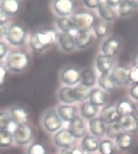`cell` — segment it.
I'll return each instance as SVG.
<instances>
[{
  "instance_id": "cell-10",
  "label": "cell",
  "mask_w": 138,
  "mask_h": 154,
  "mask_svg": "<svg viewBox=\"0 0 138 154\" xmlns=\"http://www.w3.org/2000/svg\"><path fill=\"white\" fill-rule=\"evenodd\" d=\"M74 139V138L68 129H61L56 132L53 137V141L56 145L63 149L71 146Z\"/></svg>"
},
{
  "instance_id": "cell-25",
  "label": "cell",
  "mask_w": 138,
  "mask_h": 154,
  "mask_svg": "<svg viewBox=\"0 0 138 154\" xmlns=\"http://www.w3.org/2000/svg\"><path fill=\"white\" fill-rule=\"evenodd\" d=\"M92 28H93L96 35L98 37H103L108 34V23L107 21L103 20L102 18L95 19V22H94Z\"/></svg>"
},
{
  "instance_id": "cell-14",
  "label": "cell",
  "mask_w": 138,
  "mask_h": 154,
  "mask_svg": "<svg viewBox=\"0 0 138 154\" xmlns=\"http://www.w3.org/2000/svg\"><path fill=\"white\" fill-rule=\"evenodd\" d=\"M58 42L65 52H72L75 48L74 36L71 33H60L58 35Z\"/></svg>"
},
{
  "instance_id": "cell-40",
  "label": "cell",
  "mask_w": 138,
  "mask_h": 154,
  "mask_svg": "<svg viewBox=\"0 0 138 154\" xmlns=\"http://www.w3.org/2000/svg\"><path fill=\"white\" fill-rule=\"evenodd\" d=\"M61 154H84V151L77 147L70 146L67 148H64L61 150Z\"/></svg>"
},
{
  "instance_id": "cell-51",
  "label": "cell",
  "mask_w": 138,
  "mask_h": 154,
  "mask_svg": "<svg viewBox=\"0 0 138 154\" xmlns=\"http://www.w3.org/2000/svg\"><path fill=\"white\" fill-rule=\"evenodd\" d=\"M135 109V111H136V115L138 116V106H135L134 107H133V110Z\"/></svg>"
},
{
  "instance_id": "cell-12",
  "label": "cell",
  "mask_w": 138,
  "mask_h": 154,
  "mask_svg": "<svg viewBox=\"0 0 138 154\" xmlns=\"http://www.w3.org/2000/svg\"><path fill=\"white\" fill-rule=\"evenodd\" d=\"M68 130L74 138H80L85 135V125L80 117L75 116L69 124Z\"/></svg>"
},
{
  "instance_id": "cell-30",
  "label": "cell",
  "mask_w": 138,
  "mask_h": 154,
  "mask_svg": "<svg viewBox=\"0 0 138 154\" xmlns=\"http://www.w3.org/2000/svg\"><path fill=\"white\" fill-rule=\"evenodd\" d=\"M116 142L119 149L122 150H127L130 148L133 144V137L130 134L124 132L116 138Z\"/></svg>"
},
{
  "instance_id": "cell-20",
  "label": "cell",
  "mask_w": 138,
  "mask_h": 154,
  "mask_svg": "<svg viewBox=\"0 0 138 154\" xmlns=\"http://www.w3.org/2000/svg\"><path fill=\"white\" fill-rule=\"evenodd\" d=\"M72 91L76 102H84L89 99L90 94V88L83 84L77 85L74 88H72Z\"/></svg>"
},
{
  "instance_id": "cell-38",
  "label": "cell",
  "mask_w": 138,
  "mask_h": 154,
  "mask_svg": "<svg viewBox=\"0 0 138 154\" xmlns=\"http://www.w3.org/2000/svg\"><path fill=\"white\" fill-rule=\"evenodd\" d=\"M11 123L10 115L5 111H0V130L8 129Z\"/></svg>"
},
{
  "instance_id": "cell-32",
  "label": "cell",
  "mask_w": 138,
  "mask_h": 154,
  "mask_svg": "<svg viewBox=\"0 0 138 154\" xmlns=\"http://www.w3.org/2000/svg\"><path fill=\"white\" fill-rule=\"evenodd\" d=\"M81 84L90 88L96 82V74L91 69H85L81 73Z\"/></svg>"
},
{
  "instance_id": "cell-17",
  "label": "cell",
  "mask_w": 138,
  "mask_h": 154,
  "mask_svg": "<svg viewBox=\"0 0 138 154\" xmlns=\"http://www.w3.org/2000/svg\"><path fill=\"white\" fill-rule=\"evenodd\" d=\"M89 128L95 137H102L103 134L106 133V124L100 118H93L90 119L89 123Z\"/></svg>"
},
{
  "instance_id": "cell-43",
  "label": "cell",
  "mask_w": 138,
  "mask_h": 154,
  "mask_svg": "<svg viewBox=\"0 0 138 154\" xmlns=\"http://www.w3.org/2000/svg\"><path fill=\"white\" fill-rule=\"evenodd\" d=\"M7 75H8L7 69L2 65H0V86L4 83V82L7 79Z\"/></svg>"
},
{
  "instance_id": "cell-34",
  "label": "cell",
  "mask_w": 138,
  "mask_h": 154,
  "mask_svg": "<svg viewBox=\"0 0 138 154\" xmlns=\"http://www.w3.org/2000/svg\"><path fill=\"white\" fill-rule=\"evenodd\" d=\"M116 109L119 117H122L124 116H127V115H130V114H133V105L129 102L125 101V100L120 102L117 104Z\"/></svg>"
},
{
  "instance_id": "cell-7",
  "label": "cell",
  "mask_w": 138,
  "mask_h": 154,
  "mask_svg": "<svg viewBox=\"0 0 138 154\" xmlns=\"http://www.w3.org/2000/svg\"><path fill=\"white\" fill-rule=\"evenodd\" d=\"M81 73L74 67H66L61 73V80L67 86H74L80 82Z\"/></svg>"
},
{
  "instance_id": "cell-24",
  "label": "cell",
  "mask_w": 138,
  "mask_h": 154,
  "mask_svg": "<svg viewBox=\"0 0 138 154\" xmlns=\"http://www.w3.org/2000/svg\"><path fill=\"white\" fill-rule=\"evenodd\" d=\"M99 144L98 140L94 136H86L83 138L82 141V149L84 152H91L96 151L99 149Z\"/></svg>"
},
{
  "instance_id": "cell-33",
  "label": "cell",
  "mask_w": 138,
  "mask_h": 154,
  "mask_svg": "<svg viewBox=\"0 0 138 154\" xmlns=\"http://www.w3.org/2000/svg\"><path fill=\"white\" fill-rule=\"evenodd\" d=\"M56 23H57V27H58V29L62 33H71V31L74 30L72 21L70 18H60L57 20Z\"/></svg>"
},
{
  "instance_id": "cell-9",
  "label": "cell",
  "mask_w": 138,
  "mask_h": 154,
  "mask_svg": "<svg viewBox=\"0 0 138 154\" xmlns=\"http://www.w3.org/2000/svg\"><path fill=\"white\" fill-rule=\"evenodd\" d=\"M10 117L11 123L15 124L16 126L24 125L27 124L29 119V115L25 108L21 106H15L10 111Z\"/></svg>"
},
{
  "instance_id": "cell-26",
  "label": "cell",
  "mask_w": 138,
  "mask_h": 154,
  "mask_svg": "<svg viewBox=\"0 0 138 154\" xmlns=\"http://www.w3.org/2000/svg\"><path fill=\"white\" fill-rule=\"evenodd\" d=\"M99 13L103 20L105 21H111L115 18V14L112 8L107 3V1H100L99 6Z\"/></svg>"
},
{
  "instance_id": "cell-41",
  "label": "cell",
  "mask_w": 138,
  "mask_h": 154,
  "mask_svg": "<svg viewBox=\"0 0 138 154\" xmlns=\"http://www.w3.org/2000/svg\"><path fill=\"white\" fill-rule=\"evenodd\" d=\"M128 79H129V82H132L133 84H138V67L134 66V68H133L129 71Z\"/></svg>"
},
{
  "instance_id": "cell-3",
  "label": "cell",
  "mask_w": 138,
  "mask_h": 154,
  "mask_svg": "<svg viewBox=\"0 0 138 154\" xmlns=\"http://www.w3.org/2000/svg\"><path fill=\"white\" fill-rule=\"evenodd\" d=\"M73 23L74 29L77 32H88L93 27L95 18L90 13L86 11H80L74 14L71 18Z\"/></svg>"
},
{
  "instance_id": "cell-5",
  "label": "cell",
  "mask_w": 138,
  "mask_h": 154,
  "mask_svg": "<svg viewBox=\"0 0 138 154\" xmlns=\"http://www.w3.org/2000/svg\"><path fill=\"white\" fill-rule=\"evenodd\" d=\"M43 126L49 132L53 133L59 131L62 125V120L58 116V112L54 110H50L45 113L42 120Z\"/></svg>"
},
{
  "instance_id": "cell-37",
  "label": "cell",
  "mask_w": 138,
  "mask_h": 154,
  "mask_svg": "<svg viewBox=\"0 0 138 154\" xmlns=\"http://www.w3.org/2000/svg\"><path fill=\"white\" fill-rule=\"evenodd\" d=\"M134 8L132 7L128 1H121L119 5V14L121 16H127L133 12Z\"/></svg>"
},
{
  "instance_id": "cell-11",
  "label": "cell",
  "mask_w": 138,
  "mask_h": 154,
  "mask_svg": "<svg viewBox=\"0 0 138 154\" xmlns=\"http://www.w3.org/2000/svg\"><path fill=\"white\" fill-rule=\"evenodd\" d=\"M53 8L58 15L66 17L73 11L74 3L71 0H56L53 2Z\"/></svg>"
},
{
  "instance_id": "cell-6",
  "label": "cell",
  "mask_w": 138,
  "mask_h": 154,
  "mask_svg": "<svg viewBox=\"0 0 138 154\" xmlns=\"http://www.w3.org/2000/svg\"><path fill=\"white\" fill-rule=\"evenodd\" d=\"M12 133L14 141L19 145H25L28 144L33 137V130L27 124L16 126Z\"/></svg>"
},
{
  "instance_id": "cell-42",
  "label": "cell",
  "mask_w": 138,
  "mask_h": 154,
  "mask_svg": "<svg viewBox=\"0 0 138 154\" xmlns=\"http://www.w3.org/2000/svg\"><path fill=\"white\" fill-rule=\"evenodd\" d=\"M83 3L87 8H90V9H94V8H99L100 1L99 0H85Z\"/></svg>"
},
{
  "instance_id": "cell-48",
  "label": "cell",
  "mask_w": 138,
  "mask_h": 154,
  "mask_svg": "<svg viewBox=\"0 0 138 154\" xmlns=\"http://www.w3.org/2000/svg\"><path fill=\"white\" fill-rule=\"evenodd\" d=\"M107 3L110 6L111 8H114V7H116V6L120 5L121 1H118V0H108V1H107Z\"/></svg>"
},
{
  "instance_id": "cell-1",
  "label": "cell",
  "mask_w": 138,
  "mask_h": 154,
  "mask_svg": "<svg viewBox=\"0 0 138 154\" xmlns=\"http://www.w3.org/2000/svg\"><path fill=\"white\" fill-rule=\"evenodd\" d=\"M58 40V33L54 30H38L31 35L29 45L33 51L40 53Z\"/></svg>"
},
{
  "instance_id": "cell-2",
  "label": "cell",
  "mask_w": 138,
  "mask_h": 154,
  "mask_svg": "<svg viewBox=\"0 0 138 154\" xmlns=\"http://www.w3.org/2000/svg\"><path fill=\"white\" fill-rule=\"evenodd\" d=\"M8 69L14 73H22L28 68L29 58L28 54L22 50L11 51L6 59Z\"/></svg>"
},
{
  "instance_id": "cell-28",
  "label": "cell",
  "mask_w": 138,
  "mask_h": 154,
  "mask_svg": "<svg viewBox=\"0 0 138 154\" xmlns=\"http://www.w3.org/2000/svg\"><path fill=\"white\" fill-rule=\"evenodd\" d=\"M98 82L99 86L107 91H111L116 86L109 73H101L98 79Z\"/></svg>"
},
{
  "instance_id": "cell-15",
  "label": "cell",
  "mask_w": 138,
  "mask_h": 154,
  "mask_svg": "<svg viewBox=\"0 0 138 154\" xmlns=\"http://www.w3.org/2000/svg\"><path fill=\"white\" fill-rule=\"evenodd\" d=\"M120 42L116 38H110L107 41L103 42L102 46V51H103V55L112 57L117 53L120 49Z\"/></svg>"
},
{
  "instance_id": "cell-13",
  "label": "cell",
  "mask_w": 138,
  "mask_h": 154,
  "mask_svg": "<svg viewBox=\"0 0 138 154\" xmlns=\"http://www.w3.org/2000/svg\"><path fill=\"white\" fill-rule=\"evenodd\" d=\"M128 73H129V71L126 68L122 67V66H117L112 70L111 73V77L115 84L124 85V84H128L129 82Z\"/></svg>"
},
{
  "instance_id": "cell-18",
  "label": "cell",
  "mask_w": 138,
  "mask_h": 154,
  "mask_svg": "<svg viewBox=\"0 0 138 154\" xmlns=\"http://www.w3.org/2000/svg\"><path fill=\"white\" fill-rule=\"evenodd\" d=\"M76 109L71 105H62L58 107V114L61 119L65 122H71L75 117Z\"/></svg>"
},
{
  "instance_id": "cell-27",
  "label": "cell",
  "mask_w": 138,
  "mask_h": 154,
  "mask_svg": "<svg viewBox=\"0 0 138 154\" xmlns=\"http://www.w3.org/2000/svg\"><path fill=\"white\" fill-rule=\"evenodd\" d=\"M58 99L61 102H62L66 105L74 103L76 102L75 99L74 97L72 88L69 87V86H65V87L61 89L58 92Z\"/></svg>"
},
{
  "instance_id": "cell-22",
  "label": "cell",
  "mask_w": 138,
  "mask_h": 154,
  "mask_svg": "<svg viewBox=\"0 0 138 154\" xmlns=\"http://www.w3.org/2000/svg\"><path fill=\"white\" fill-rule=\"evenodd\" d=\"M89 99H90V103L93 104L94 106H103L106 103L107 96L103 91L99 89H96L93 91H90Z\"/></svg>"
},
{
  "instance_id": "cell-35",
  "label": "cell",
  "mask_w": 138,
  "mask_h": 154,
  "mask_svg": "<svg viewBox=\"0 0 138 154\" xmlns=\"http://www.w3.org/2000/svg\"><path fill=\"white\" fill-rule=\"evenodd\" d=\"M121 128L119 124L116 122H114L112 124H108V126L106 128V133L108 135V137H109L111 139H115L121 134Z\"/></svg>"
},
{
  "instance_id": "cell-16",
  "label": "cell",
  "mask_w": 138,
  "mask_h": 154,
  "mask_svg": "<svg viewBox=\"0 0 138 154\" xmlns=\"http://www.w3.org/2000/svg\"><path fill=\"white\" fill-rule=\"evenodd\" d=\"M99 118L105 124H110L117 121L120 117L117 114L116 107L113 106H108L102 110Z\"/></svg>"
},
{
  "instance_id": "cell-8",
  "label": "cell",
  "mask_w": 138,
  "mask_h": 154,
  "mask_svg": "<svg viewBox=\"0 0 138 154\" xmlns=\"http://www.w3.org/2000/svg\"><path fill=\"white\" fill-rule=\"evenodd\" d=\"M117 123L121 127V130L125 131L126 133L134 132L138 130V119L133 114L120 117Z\"/></svg>"
},
{
  "instance_id": "cell-47",
  "label": "cell",
  "mask_w": 138,
  "mask_h": 154,
  "mask_svg": "<svg viewBox=\"0 0 138 154\" xmlns=\"http://www.w3.org/2000/svg\"><path fill=\"white\" fill-rule=\"evenodd\" d=\"M7 32H8V28L5 24H2L0 23V38L5 36L6 34H7Z\"/></svg>"
},
{
  "instance_id": "cell-29",
  "label": "cell",
  "mask_w": 138,
  "mask_h": 154,
  "mask_svg": "<svg viewBox=\"0 0 138 154\" xmlns=\"http://www.w3.org/2000/svg\"><path fill=\"white\" fill-rule=\"evenodd\" d=\"M14 137H13L12 131L8 129L0 130V148L6 149L13 144Z\"/></svg>"
},
{
  "instance_id": "cell-4",
  "label": "cell",
  "mask_w": 138,
  "mask_h": 154,
  "mask_svg": "<svg viewBox=\"0 0 138 154\" xmlns=\"http://www.w3.org/2000/svg\"><path fill=\"white\" fill-rule=\"evenodd\" d=\"M26 30L21 24L13 23L8 28L5 37L7 41L13 46L22 45L26 38Z\"/></svg>"
},
{
  "instance_id": "cell-50",
  "label": "cell",
  "mask_w": 138,
  "mask_h": 154,
  "mask_svg": "<svg viewBox=\"0 0 138 154\" xmlns=\"http://www.w3.org/2000/svg\"><path fill=\"white\" fill-rule=\"evenodd\" d=\"M134 66L138 67V56H136L134 59Z\"/></svg>"
},
{
  "instance_id": "cell-19",
  "label": "cell",
  "mask_w": 138,
  "mask_h": 154,
  "mask_svg": "<svg viewBox=\"0 0 138 154\" xmlns=\"http://www.w3.org/2000/svg\"><path fill=\"white\" fill-rule=\"evenodd\" d=\"M96 66L101 73H109L112 69V59L105 55H99L96 59Z\"/></svg>"
},
{
  "instance_id": "cell-23",
  "label": "cell",
  "mask_w": 138,
  "mask_h": 154,
  "mask_svg": "<svg viewBox=\"0 0 138 154\" xmlns=\"http://www.w3.org/2000/svg\"><path fill=\"white\" fill-rule=\"evenodd\" d=\"M92 41V37L89 32H77L74 36L75 47L78 48H84L87 47Z\"/></svg>"
},
{
  "instance_id": "cell-21",
  "label": "cell",
  "mask_w": 138,
  "mask_h": 154,
  "mask_svg": "<svg viewBox=\"0 0 138 154\" xmlns=\"http://www.w3.org/2000/svg\"><path fill=\"white\" fill-rule=\"evenodd\" d=\"M1 8L7 15H15L19 12L20 4L16 0H4L1 2Z\"/></svg>"
},
{
  "instance_id": "cell-36",
  "label": "cell",
  "mask_w": 138,
  "mask_h": 154,
  "mask_svg": "<svg viewBox=\"0 0 138 154\" xmlns=\"http://www.w3.org/2000/svg\"><path fill=\"white\" fill-rule=\"evenodd\" d=\"M28 154H47V150L44 144L35 142L28 148Z\"/></svg>"
},
{
  "instance_id": "cell-45",
  "label": "cell",
  "mask_w": 138,
  "mask_h": 154,
  "mask_svg": "<svg viewBox=\"0 0 138 154\" xmlns=\"http://www.w3.org/2000/svg\"><path fill=\"white\" fill-rule=\"evenodd\" d=\"M8 53V46L3 42H0V60L3 59Z\"/></svg>"
},
{
  "instance_id": "cell-39",
  "label": "cell",
  "mask_w": 138,
  "mask_h": 154,
  "mask_svg": "<svg viewBox=\"0 0 138 154\" xmlns=\"http://www.w3.org/2000/svg\"><path fill=\"white\" fill-rule=\"evenodd\" d=\"M99 149L101 154H112L114 151L113 144L110 140H103L101 142Z\"/></svg>"
},
{
  "instance_id": "cell-49",
  "label": "cell",
  "mask_w": 138,
  "mask_h": 154,
  "mask_svg": "<svg viewBox=\"0 0 138 154\" xmlns=\"http://www.w3.org/2000/svg\"><path fill=\"white\" fill-rule=\"evenodd\" d=\"M132 7L133 8H136L138 7V0H133V1H128Z\"/></svg>"
},
{
  "instance_id": "cell-44",
  "label": "cell",
  "mask_w": 138,
  "mask_h": 154,
  "mask_svg": "<svg viewBox=\"0 0 138 154\" xmlns=\"http://www.w3.org/2000/svg\"><path fill=\"white\" fill-rule=\"evenodd\" d=\"M130 95L136 100H138V84H134L130 89Z\"/></svg>"
},
{
  "instance_id": "cell-46",
  "label": "cell",
  "mask_w": 138,
  "mask_h": 154,
  "mask_svg": "<svg viewBox=\"0 0 138 154\" xmlns=\"http://www.w3.org/2000/svg\"><path fill=\"white\" fill-rule=\"evenodd\" d=\"M7 21H8V15H6L5 12L1 8V3H0V23L5 24Z\"/></svg>"
},
{
  "instance_id": "cell-31",
  "label": "cell",
  "mask_w": 138,
  "mask_h": 154,
  "mask_svg": "<svg viewBox=\"0 0 138 154\" xmlns=\"http://www.w3.org/2000/svg\"><path fill=\"white\" fill-rule=\"evenodd\" d=\"M98 112L97 106H94L90 102H85L81 106V114L85 119H93Z\"/></svg>"
}]
</instances>
